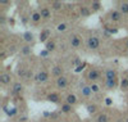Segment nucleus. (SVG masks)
<instances>
[{
  "label": "nucleus",
  "instance_id": "obj_1",
  "mask_svg": "<svg viewBox=\"0 0 128 122\" xmlns=\"http://www.w3.org/2000/svg\"><path fill=\"white\" fill-rule=\"evenodd\" d=\"M100 77H101V73L96 70V68H90V70L87 71V73H86V80L90 81L91 84L99 81Z\"/></svg>",
  "mask_w": 128,
  "mask_h": 122
},
{
  "label": "nucleus",
  "instance_id": "obj_2",
  "mask_svg": "<svg viewBox=\"0 0 128 122\" xmlns=\"http://www.w3.org/2000/svg\"><path fill=\"white\" fill-rule=\"evenodd\" d=\"M87 48L90 50H98L100 48V39L98 36H90L87 39Z\"/></svg>",
  "mask_w": 128,
  "mask_h": 122
},
{
  "label": "nucleus",
  "instance_id": "obj_3",
  "mask_svg": "<svg viewBox=\"0 0 128 122\" xmlns=\"http://www.w3.org/2000/svg\"><path fill=\"white\" fill-rule=\"evenodd\" d=\"M48 80H49V73L46 71H40L37 75H35V79H34L36 84H45Z\"/></svg>",
  "mask_w": 128,
  "mask_h": 122
},
{
  "label": "nucleus",
  "instance_id": "obj_4",
  "mask_svg": "<svg viewBox=\"0 0 128 122\" xmlns=\"http://www.w3.org/2000/svg\"><path fill=\"white\" fill-rule=\"evenodd\" d=\"M108 18L112 21V22H119L122 18H123V14L119 12L118 9H112L109 14H108Z\"/></svg>",
  "mask_w": 128,
  "mask_h": 122
},
{
  "label": "nucleus",
  "instance_id": "obj_5",
  "mask_svg": "<svg viewBox=\"0 0 128 122\" xmlns=\"http://www.w3.org/2000/svg\"><path fill=\"white\" fill-rule=\"evenodd\" d=\"M80 94H81L82 98H90L91 94H92L90 85H87V84H81V85H80Z\"/></svg>",
  "mask_w": 128,
  "mask_h": 122
},
{
  "label": "nucleus",
  "instance_id": "obj_6",
  "mask_svg": "<svg viewBox=\"0 0 128 122\" xmlns=\"http://www.w3.org/2000/svg\"><path fill=\"white\" fill-rule=\"evenodd\" d=\"M69 45L72 49H78L81 46V37L78 35H70L69 36Z\"/></svg>",
  "mask_w": 128,
  "mask_h": 122
},
{
  "label": "nucleus",
  "instance_id": "obj_7",
  "mask_svg": "<svg viewBox=\"0 0 128 122\" xmlns=\"http://www.w3.org/2000/svg\"><path fill=\"white\" fill-rule=\"evenodd\" d=\"M24 91V86L22 82H14L13 86H12V94L13 95H22Z\"/></svg>",
  "mask_w": 128,
  "mask_h": 122
},
{
  "label": "nucleus",
  "instance_id": "obj_8",
  "mask_svg": "<svg viewBox=\"0 0 128 122\" xmlns=\"http://www.w3.org/2000/svg\"><path fill=\"white\" fill-rule=\"evenodd\" d=\"M50 39H51V31H50V30L45 28V30H42V31L40 32V37H38L40 42H44V44H46V42H48Z\"/></svg>",
  "mask_w": 128,
  "mask_h": 122
},
{
  "label": "nucleus",
  "instance_id": "obj_9",
  "mask_svg": "<svg viewBox=\"0 0 128 122\" xmlns=\"http://www.w3.org/2000/svg\"><path fill=\"white\" fill-rule=\"evenodd\" d=\"M78 9H80V14H81L82 17H84V18L90 17V16H91V13H92L91 8H90V7H87L86 4H80Z\"/></svg>",
  "mask_w": 128,
  "mask_h": 122
},
{
  "label": "nucleus",
  "instance_id": "obj_10",
  "mask_svg": "<svg viewBox=\"0 0 128 122\" xmlns=\"http://www.w3.org/2000/svg\"><path fill=\"white\" fill-rule=\"evenodd\" d=\"M56 87L58 89H60V90H64V89H67V86H68V79L66 76H62V77H59V79H56Z\"/></svg>",
  "mask_w": 128,
  "mask_h": 122
},
{
  "label": "nucleus",
  "instance_id": "obj_11",
  "mask_svg": "<svg viewBox=\"0 0 128 122\" xmlns=\"http://www.w3.org/2000/svg\"><path fill=\"white\" fill-rule=\"evenodd\" d=\"M22 37H23V40L28 44V45H34V42H35V35L32 34L31 31H26V32H23V35H22Z\"/></svg>",
  "mask_w": 128,
  "mask_h": 122
},
{
  "label": "nucleus",
  "instance_id": "obj_12",
  "mask_svg": "<svg viewBox=\"0 0 128 122\" xmlns=\"http://www.w3.org/2000/svg\"><path fill=\"white\" fill-rule=\"evenodd\" d=\"M66 103H68L69 105L74 107V105L78 104V98L74 95V94L69 93V94H67V96H66Z\"/></svg>",
  "mask_w": 128,
  "mask_h": 122
},
{
  "label": "nucleus",
  "instance_id": "obj_13",
  "mask_svg": "<svg viewBox=\"0 0 128 122\" xmlns=\"http://www.w3.org/2000/svg\"><path fill=\"white\" fill-rule=\"evenodd\" d=\"M63 73H64V68L62 67V66H54V67L51 68V75L54 76V77H56V79L64 76Z\"/></svg>",
  "mask_w": 128,
  "mask_h": 122
},
{
  "label": "nucleus",
  "instance_id": "obj_14",
  "mask_svg": "<svg viewBox=\"0 0 128 122\" xmlns=\"http://www.w3.org/2000/svg\"><path fill=\"white\" fill-rule=\"evenodd\" d=\"M38 12H40L42 19H50V18H51V10H50L49 7H42V8H40Z\"/></svg>",
  "mask_w": 128,
  "mask_h": 122
},
{
  "label": "nucleus",
  "instance_id": "obj_15",
  "mask_svg": "<svg viewBox=\"0 0 128 122\" xmlns=\"http://www.w3.org/2000/svg\"><path fill=\"white\" fill-rule=\"evenodd\" d=\"M46 100L50 102V103H54V104H59L60 103V96L56 93H50L46 96Z\"/></svg>",
  "mask_w": 128,
  "mask_h": 122
},
{
  "label": "nucleus",
  "instance_id": "obj_16",
  "mask_svg": "<svg viewBox=\"0 0 128 122\" xmlns=\"http://www.w3.org/2000/svg\"><path fill=\"white\" fill-rule=\"evenodd\" d=\"M0 82H2L3 85H9L10 82H12V75L8 73V72H3L2 75H0Z\"/></svg>",
  "mask_w": 128,
  "mask_h": 122
},
{
  "label": "nucleus",
  "instance_id": "obj_17",
  "mask_svg": "<svg viewBox=\"0 0 128 122\" xmlns=\"http://www.w3.org/2000/svg\"><path fill=\"white\" fill-rule=\"evenodd\" d=\"M106 80H116V72L114 68H106L105 71V81Z\"/></svg>",
  "mask_w": 128,
  "mask_h": 122
},
{
  "label": "nucleus",
  "instance_id": "obj_18",
  "mask_svg": "<svg viewBox=\"0 0 128 122\" xmlns=\"http://www.w3.org/2000/svg\"><path fill=\"white\" fill-rule=\"evenodd\" d=\"M90 8L92 12H99V10L102 9V4L99 0H92V2H90Z\"/></svg>",
  "mask_w": 128,
  "mask_h": 122
},
{
  "label": "nucleus",
  "instance_id": "obj_19",
  "mask_svg": "<svg viewBox=\"0 0 128 122\" xmlns=\"http://www.w3.org/2000/svg\"><path fill=\"white\" fill-rule=\"evenodd\" d=\"M116 5H118V10L123 16L128 14V2H118Z\"/></svg>",
  "mask_w": 128,
  "mask_h": 122
},
{
  "label": "nucleus",
  "instance_id": "obj_20",
  "mask_svg": "<svg viewBox=\"0 0 128 122\" xmlns=\"http://www.w3.org/2000/svg\"><path fill=\"white\" fill-rule=\"evenodd\" d=\"M30 19L34 22V23H38V22L42 19V17H41V14H40L38 10H34V12L31 13V16H30Z\"/></svg>",
  "mask_w": 128,
  "mask_h": 122
},
{
  "label": "nucleus",
  "instance_id": "obj_21",
  "mask_svg": "<svg viewBox=\"0 0 128 122\" xmlns=\"http://www.w3.org/2000/svg\"><path fill=\"white\" fill-rule=\"evenodd\" d=\"M4 112L9 116V117H16L17 116V113H18V109L16 108V107H9V108H6V107H4Z\"/></svg>",
  "mask_w": 128,
  "mask_h": 122
},
{
  "label": "nucleus",
  "instance_id": "obj_22",
  "mask_svg": "<svg viewBox=\"0 0 128 122\" xmlns=\"http://www.w3.org/2000/svg\"><path fill=\"white\" fill-rule=\"evenodd\" d=\"M86 109H87L88 114H96V113H98V110H99V107L96 105L95 103H88L86 105Z\"/></svg>",
  "mask_w": 128,
  "mask_h": 122
},
{
  "label": "nucleus",
  "instance_id": "obj_23",
  "mask_svg": "<svg viewBox=\"0 0 128 122\" xmlns=\"http://www.w3.org/2000/svg\"><path fill=\"white\" fill-rule=\"evenodd\" d=\"M45 49L50 53V51H54L55 49H56V42L52 40V39H50L46 44H45Z\"/></svg>",
  "mask_w": 128,
  "mask_h": 122
},
{
  "label": "nucleus",
  "instance_id": "obj_24",
  "mask_svg": "<svg viewBox=\"0 0 128 122\" xmlns=\"http://www.w3.org/2000/svg\"><path fill=\"white\" fill-rule=\"evenodd\" d=\"M70 112H73V107L64 102V103L60 105V113H70Z\"/></svg>",
  "mask_w": 128,
  "mask_h": 122
},
{
  "label": "nucleus",
  "instance_id": "obj_25",
  "mask_svg": "<svg viewBox=\"0 0 128 122\" xmlns=\"http://www.w3.org/2000/svg\"><path fill=\"white\" fill-rule=\"evenodd\" d=\"M19 53L22 54V55H24V57H27V55H30L31 53H32V45H24V46H22L20 48V50H19Z\"/></svg>",
  "mask_w": 128,
  "mask_h": 122
},
{
  "label": "nucleus",
  "instance_id": "obj_26",
  "mask_svg": "<svg viewBox=\"0 0 128 122\" xmlns=\"http://www.w3.org/2000/svg\"><path fill=\"white\" fill-rule=\"evenodd\" d=\"M116 80H106L105 81V87L108 89V90H114V89L116 87Z\"/></svg>",
  "mask_w": 128,
  "mask_h": 122
},
{
  "label": "nucleus",
  "instance_id": "obj_27",
  "mask_svg": "<svg viewBox=\"0 0 128 122\" xmlns=\"http://www.w3.org/2000/svg\"><path fill=\"white\" fill-rule=\"evenodd\" d=\"M27 73H28V70L24 68V67H20V66H19L18 70H17V75H18V77H20V79H26Z\"/></svg>",
  "mask_w": 128,
  "mask_h": 122
},
{
  "label": "nucleus",
  "instance_id": "obj_28",
  "mask_svg": "<svg viewBox=\"0 0 128 122\" xmlns=\"http://www.w3.org/2000/svg\"><path fill=\"white\" fill-rule=\"evenodd\" d=\"M50 7L52 10H60V9H63L64 4L62 2H50Z\"/></svg>",
  "mask_w": 128,
  "mask_h": 122
},
{
  "label": "nucleus",
  "instance_id": "obj_29",
  "mask_svg": "<svg viewBox=\"0 0 128 122\" xmlns=\"http://www.w3.org/2000/svg\"><path fill=\"white\" fill-rule=\"evenodd\" d=\"M95 122H109V118L105 113H99L95 118Z\"/></svg>",
  "mask_w": 128,
  "mask_h": 122
},
{
  "label": "nucleus",
  "instance_id": "obj_30",
  "mask_svg": "<svg viewBox=\"0 0 128 122\" xmlns=\"http://www.w3.org/2000/svg\"><path fill=\"white\" fill-rule=\"evenodd\" d=\"M90 87H91L92 94H98V93H100V90H101V86H100L98 82H92V84L90 85Z\"/></svg>",
  "mask_w": 128,
  "mask_h": 122
},
{
  "label": "nucleus",
  "instance_id": "obj_31",
  "mask_svg": "<svg viewBox=\"0 0 128 122\" xmlns=\"http://www.w3.org/2000/svg\"><path fill=\"white\" fill-rule=\"evenodd\" d=\"M120 90L122 91L128 90V79L127 77H123V79L120 80Z\"/></svg>",
  "mask_w": 128,
  "mask_h": 122
},
{
  "label": "nucleus",
  "instance_id": "obj_32",
  "mask_svg": "<svg viewBox=\"0 0 128 122\" xmlns=\"http://www.w3.org/2000/svg\"><path fill=\"white\" fill-rule=\"evenodd\" d=\"M104 31L106 32H109L110 35H115V34H118V28H115V27H110V26H104Z\"/></svg>",
  "mask_w": 128,
  "mask_h": 122
},
{
  "label": "nucleus",
  "instance_id": "obj_33",
  "mask_svg": "<svg viewBox=\"0 0 128 122\" xmlns=\"http://www.w3.org/2000/svg\"><path fill=\"white\" fill-rule=\"evenodd\" d=\"M87 66H88V64H87V62H82V63L78 66V67H76V68H74V72H76V73H80V72H82L84 68H86Z\"/></svg>",
  "mask_w": 128,
  "mask_h": 122
},
{
  "label": "nucleus",
  "instance_id": "obj_34",
  "mask_svg": "<svg viewBox=\"0 0 128 122\" xmlns=\"http://www.w3.org/2000/svg\"><path fill=\"white\" fill-rule=\"evenodd\" d=\"M81 63H82V62H81V58H80V57H74V59L70 62L72 67H74V68H76V67H78V66H80Z\"/></svg>",
  "mask_w": 128,
  "mask_h": 122
},
{
  "label": "nucleus",
  "instance_id": "obj_35",
  "mask_svg": "<svg viewBox=\"0 0 128 122\" xmlns=\"http://www.w3.org/2000/svg\"><path fill=\"white\" fill-rule=\"evenodd\" d=\"M56 30H58L59 32H64V31L68 30V25H67V23H59V25L56 26Z\"/></svg>",
  "mask_w": 128,
  "mask_h": 122
},
{
  "label": "nucleus",
  "instance_id": "obj_36",
  "mask_svg": "<svg viewBox=\"0 0 128 122\" xmlns=\"http://www.w3.org/2000/svg\"><path fill=\"white\" fill-rule=\"evenodd\" d=\"M49 54H50V53L45 49V50H41V51H40V57H41V58H48Z\"/></svg>",
  "mask_w": 128,
  "mask_h": 122
},
{
  "label": "nucleus",
  "instance_id": "obj_37",
  "mask_svg": "<svg viewBox=\"0 0 128 122\" xmlns=\"http://www.w3.org/2000/svg\"><path fill=\"white\" fill-rule=\"evenodd\" d=\"M28 119V116L27 114H23V116H19L18 117V122H26Z\"/></svg>",
  "mask_w": 128,
  "mask_h": 122
},
{
  "label": "nucleus",
  "instance_id": "obj_38",
  "mask_svg": "<svg viewBox=\"0 0 128 122\" xmlns=\"http://www.w3.org/2000/svg\"><path fill=\"white\" fill-rule=\"evenodd\" d=\"M0 58H2V60H5V59H6V53H5V50L0 51Z\"/></svg>",
  "mask_w": 128,
  "mask_h": 122
},
{
  "label": "nucleus",
  "instance_id": "obj_39",
  "mask_svg": "<svg viewBox=\"0 0 128 122\" xmlns=\"http://www.w3.org/2000/svg\"><path fill=\"white\" fill-rule=\"evenodd\" d=\"M105 104H106V105H112V104H113V99H112V98H106V99H105Z\"/></svg>",
  "mask_w": 128,
  "mask_h": 122
},
{
  "label": "nucleus",
  "instance_id": "obj_40",
  "mask_svg": "<svg viewBox=\"0 0 128 122\" xmlns=\"http://www.w3.org/2000/svg\"><path fill=\"white\" fill-rule=\"evenodd\" d=\"M12 3L8 2V0H0V5H10Z\"/></svg>",
  "mask_w": 128,
  "mask_h": 122
},
{
  "label": "nucleus",
  "instance_id": "obj_41",
  "mask_svg": "<svg viewBox=\"0 0 128 122\" xmlns=\"http://www.w3.org/2000/svg\"><path fill=\"white\" fill-rule=\"evenodd\" d=\"M5 22H6V18H5L4 16H2V17H0V25L4 26V25H5Z\"/></svg>",
  "mask_w": 128,
  "mask_h": 122
},
{
  "label": "nucleus",
  "instance_id": "obj_42",
  "mask_svg": "<svg viewBox=\"0 0 128 122\" xmlns=\"http://www.w3.org/2000/svg\"><path fill=\"white\" fill-rule=\"evenodd\" d=\"M8 22H9V25H10V26H14V18H9Z\"/></svg>",
  "mask_w": 128,
  "mask_h": 122
},
{
  "label": "nucleus",
  "instance_id": "obj_43",
  "mask_svg": "<svg viewBox=\"0 0 128 122\" xmlns=\"http://www.w3.org/2000/svg\"><path fill=\"white\" fill-rule=\"evenodd\" d=\"M14 51H16V48H14V46H10V48H9V53H10V54H13Z\"/></svg>",
  "mask_w": 128,
  "mask_h": 122
},
{
  "label": "nucleus",
  "instance_id": "obj_44",
  "mask_svg": "<svg viewBox=\"0 0 128 122\" xmlns=\"http://www.w3.org/2000/svg\"><path fill=\"white\" fill-rule=\"evenodd\" d=\"M102 35H104L105 37H110V36H112V35L109 34V32H106V31H104V34H102Z\"/></svg>",
  "mask_w": 128,
  "mask_h": 122
},
{
  "label": "nucleus",
  "instance_id": "obj_45",
  "mask_svg": "<svg viewBox=\"0 0 128 122\" xmlns=\"http://www.w3.org/2000/svg\"><path fill=\"white\" fill-rule=\"evenodd\" d=\"M22 22H23V25H26L27 23V18L26 17H22Z\"/></svg>",
  "mask_w": 128,
  "mask_h": 122
},
{
  "label": "nucleus",
  "instance_id": "obj_46",
  "mask_svg": "<svg viewBox=\"0 0 128 122\" xmlns=\"http://www.w3.org/2000/svg\"><path fill=\"white\" fill-rule=\"evenodd\" d=\"M124 45H126V48L128 49V37L126 39V41H124Z\"/></svg>",
  "mask_w": 128,
  "mask_h": 122
},
{
  "label": "nucleus",
  "instance_id": "obj_47",
  "mask_svg": "<svg viewBox=\"0 0 128 122\" xmlns=\"http://www.w3.org/2000/svg\"><path fill=\"white\" fill-rule=\"evenodd\" d=\"M126 77H127V79H128V71H127V76H126Z\"/></svg>",
  "mask_w": 128,
  "mask_h": 122
},
{
  "label": "nucleus",
  "instance_id": "obj_48",
  "mask_svg": "<svg viewBox=\"0 0 128 122\" xmlns=\"http://www.w3.org/2000/svg\"><path fill=\"white\" fill-rule=\"evenodd\" d=\"M42 122H46V121H42Z\"/></svg>",
  "mask_w": 128,
  "mask_h": 122
},
{
  "label": "nucleus",
  "instance_id": "obj_49",
  "mask_svg": "<svg viewBox=\"0 0 128 122\" xmlns=\"http://www.w3.org/2000/svg\"><path fill=\"white\" fill-rule=\"evenodd\" d=\"M127 55H128V53H127Z\"/></svg>",
  "mask_w": 128,
  "mask_h": 122
},
{
  "label": "nucleus",
  "instance_id": "obj_50",
  "mask_svg": "<svg viewBox=\"0 0 128 122\" xmlns=\"http://www.w3.org/2000/svg\"><path fill=\"white\" fill-rule=\"evenodd\" d=\"M17 122H18V121H17Z\"/></svg>",
  "mask_w": 128,
  "mask_h": 122
}]
</instances>
